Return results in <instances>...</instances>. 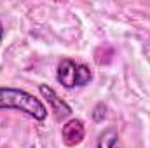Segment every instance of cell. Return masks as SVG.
<instances>
[{
    "instance_id": "cell-7",
    "label": "cell",
    "mask_w": 150,
    "mask_h": 148,
    "mask_svg": "<svg viewBox=\"0 0 150 148\" xmlns=\"http://www.w3.org/2000/svg\"><path fill=\"white\" fill-rule=\"evenodd\" d=\"M2 37H4V26H2V23H0V40H2Z\"/></svg>"
},
{
    "instance_id": "cell-1",
    "label": "cell",
    "mask_w": 150,
    "mask_h": 148,
    "mask_svg": "<svg viewBox=\"0 0 150 148\" xmlns=\"http://www.w3.org/2000/svg\"><path fill=\"white\" fill-rule=\"evenodd\" d=\"M0 110L23 111L37 120H44L47 117V108L38 98L14 87H0Z\"/></svg>"
},
{
    "instance_id": "cell-6",
    "label": "cell",
    "mask_w": 150,
    "mask_h": 148,
    "mask_svg": "<svg viewBox=\"0 0 150 148\" xmlns=\"http://www.w3.org/2000/svg\"><path fill=\"white\" fill-rule=\"evenodd\" d=\"M101 110H107V108H105V105H98V106L94 108V113H93V118H94V120H98V122H100L101 118H105V113H101Z\"/></svg>"
},
{
    "instance_id": "cell-5",
    "label": "cell",
    "mask_w": 150,
    "mask_h": 148,
    "mask_svg": "<svg viewBox=\"0 0 150 148\" xmlns=\"http://www.w3.org/2000/svg\"><path fill=\"white\" fill-rule=\"evenodd\" d=\"M98 148H120L119 145V134L115 129H107L98 138Z\"/></svg>"
},
{
    "instance_id": "cell-2",
    "label": "cell",
    "mask_w": 150,
    "mask_h": 148,
    "mask_svg": "<svg viewBox=\"0 0 150 148\" xmlns=\"http://www.w3.org/2000/svg\"><path fill=\"white\" fill-rule=\"evenodd\" d=\"M56 77L63 87L72 89V87H80V85L89 84L93 78V73L86 65H80L74 59H61V63L58 65Z\"/></svg>"
},
{
    "instance_id": "cell-4",
    "label": "cell",
    "mask_w": 150,
    "mask_h": 148,
    "mask_svg": "<svg viewBox=\"0 0 150 148\" xmlns=\"http://www.w3.org/2000/svg\"><path fill=\"white\" fill-rule=\"evenodd\" d=\"M84 134H86L84 124L80 120H77V118L68 120L61 129V138H63V143L67 147H77L84 140Z\"/></svg>"
},
{
    "instance_id": "cell-3",
    "label": "cell",
    "mask_w": 150,
    "mask_h": 148,
    "mask_svg": "<svg viewBox=\"0 0 150 148\" xmlns=\"http://www.w3.org/2000/svg\"><path fill=\"white\" fill-rule=\"evenodd\" d=\"M38 91H40V94L47 99V103L51 105V110L54 111V115H56L58 120H61V118H65V117H68V115L72 113V108H70L61 98H58V94H56L49 85H40Z\"/></svg>"
}]
</instances>
